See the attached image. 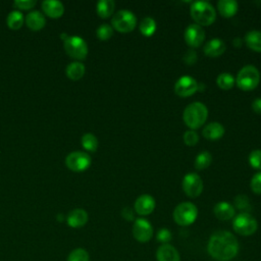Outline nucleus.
Wrapping results in <instances>:
<instances>
[{
  "label": "nucleus",
  "mask_w": 261,
  "mask_h": 261,
  "mask_svg": "<svg viewBox=\"0 0 261 261\" xmlns=\"http://www.w3.org/2000/svg\"><path fill=\"white\" fill-rule=\"evenodd\" d=\"M207 251L217 261H229L239 253V242L231 232L217 230L211 234L208 241Z\"/></svg>",
  "instance_id": "obj_1"
},
{
  "label": "nucleus",
  "mask_w": 261,
  "mask_h": 261,
  "mask_svg": "<svg viewBox=\"0 0 261 261\" xmlns=\"http://www.w3.org/2000/svg\"><path fill=\"white\" fill-rule=\"evenodd\" d=\"M133 236L140 243H147L153 236V227L145 218H137L133 224Z\"/></svg>",
  "instance_id": "obj_11"
},
{
  "label": "nucleus",
  "mask_w": 261,
  "mask_h": 261,
  "mask_svg": "<svg viewBox=\"0 0 261 261\" xmlns=\"http://www.w3.org/2000/svg\"><path fill=\"white\" fill-rule=\"evenodd\" d=\"M251 189L256 194H261V171L257 172L253 175L251 182H250Z\"/></svg>",
  "instance_id": "obj_37"
},
{
  "label": "nucleus",
  "mask_w": 261,
  "mask_h": 261,
  "mask_svg": "<svg viewBox=\"0 0 261 261\" xmlns=\"http://www.w3.org/2000/svg\"><path fill=\"white\" fill-rule=\"evenodd\" d=\"M213 212L219 220H229L234 216V207L228 202L221 201L215 204Z\"/></svg>",
  "instance_id": "obj_18"
},
{
  "label": "nucleus",
  "mask_w": 261,
  "mask_h": 261,
  "mask_svg": "<svg viewBox=\"0 0 261 261\" xmlns=\"http://www.w3.org/2000/svg\"><path fill=\"white\" fill-rule=\"evenodd\" d=\"M67 261H90V256L85 249L76 248L69 253Z\"/></svg>",
  "instance_id": "obj_31"
},
{
  "label": "nucleus",
  "mask_w": 261,
  "mask_h": 261,
  "mask_svg": "<svg viewBox=\"0 0 261 261\" xmlns=\"http://www.w3.org/2000/svg\"><path fill=\"white\" fill-rule=\"evenodd\" d=\"M225 51V43L219 38H213L209 40L204 46V52L207 56L217 57Z\"/></svg>",
  "instance_id": "obj_20"
},
{
  "label": "nucleus",
  "mask_w": 261,
  "mask_h": 261,
  "mask_svg": "<svg viewBox=\"0 0 261 261\" xmlns=\"http://www.w3.org/2000/svg\"><path fill=\"white\" fill-rule=\"evenodd\" d=\"M233 230L244 237L253 234L258 228V222L256 218L247 212H241L234 216L232 220Z\"/></svg>",
  "instance_id": "obj_7"
},
{
  "label": "nucleus",
  "mask_w": 261,
  "mask_h": 261,
  "mask_svg": "<svg viewBox=\"0 0 261 261\" xmlns=\"http://www.w3.org/2000/svg\"><path fill=\"white\" fill-rule=\"evenodd\" d=\"M236 83V79L229 72H221L218 74L216 79L217 86L222 90H229L233 87Z\"/></svg>",
  "instance_id": "obj_28"
},
{
  "label": "nucleus",
  "mask_w": 261,
  "mask_h": 261,
  "mask_svg": "<svg viewBox=\"0 0 261 261\" xmlns=\"http://www.w3.org/2000/svg\"><path fill=\"white\" fill-rule=\"evenodd\" d=\"M197 59V54L193 49H190L186 52L185 56H184V60L188 63V64H193Z\"/></svg>",
  "instance_id": "obj_39"
},
{
  "label": "nucleus",
  "mask_w": 261,
  "mask_h": 261,
  "mask_svg": "<svg viewBox=\"0 0 261 261\" xmlns=\"http://www.w3.org/2000/svg\"><path fill=\"white\" fill-rule=\"evenodd\" d=\"M156 239H157L158 242L162 243V245L163 244H168L172 239V234H171L169 229L161 228V229L158 230V232L156 234Z\"/></svg>",
  "instance_id": "obj_36"
},
{
  "label": "nucleus",
  "mask_w": 261,
  "mask_h": 261,
  "mask_svg": "<svg viewBox=\"0 0 261 261\" xmlns=\"http://www.w3.org/2000/svg\"><path fill=\"white\" fill-rule=\"evenodd\" d=\"M25 24L32 31H40L46 24L45 16L38 10L31 11L24 18Z\"/></svg>",
  "instance_id": "obj_19"
},
{
  "label": "nucleus",
  "mask_w": 261,
  "mask_h": 261,
  "mask_svg": "<svg viewBox=\"0 0 261 261\" xmlns=\"http://www.w3.org/2000/svg\"><path fill=\"white\" fill-rule=\"evenodd\" d=\"M85 65L80 61L70 62L65 68L66 76L72 81H79L80 79H82L85 74Z\"/></svg>",
  "instance_id": "obj_23"
},
{
  "label": "nucleus",
  "mask_w": 261,
  "mask_h": 261,
  "mask_svg": "<svg viewBox=\"0 0 261 261\" xmlns=\"http://www.w3.org/2000/svg\"><path fill=\"white\" fill-rule=\"evenodd\" d=\"M121 216L125 219V220H128V221H132L135 219V213H134V210L129 207H124L122 210H121Z\"/></svg>",
  "instance_id": "obj_40"
},
{
  "label": "nucleus",
  "mask_w": 261,
  "mask_h": 261,
  "mask_svg": "<svg viewBox=\"0 0 261 261\" xmlns=\"http://www.w3.org/2000/svg\"><path fill=\"white\" fill-rule=\"evenodd\" d=\"M92 159L89 154L82 151H74L69 153L65 158V165L71 171L82 172L88 169L91 165Z\"/></svg>",
  "instance_id": "obj_9"
},
{
  "label": "nucleus",
  "mask_w": 261,
  "mask_h": 261,
  "mask_svg": "<svg viewBox=\"0 0 261 261\" xmlns=\"http://www.w3.org/2000/svg\"><path fill=\"white\" fill-rule=\"evenodd\" d=\"M217 8L223 17H231L237 13L239 4L236 0H219Z\"/></svg>",
  "instance_id": "obj_22"
},
{
  "label": "nucleus",
  "mask_w": 261,
  "mask_h": 261,
  "mask_svg": "<svg viewBox=\"0 0 261 261\" xmlns=\"http://www.w3.org/2000/svg\"><path fill=\"white\" fill-rule=\"evenodd\" d=\"M64 51L73 59L84 60L88 55V45L86 41L79 36H68L63 41Z\"/></svg>",
  "instance_id": "obj_6"
},
{
  "label": "nucleus",
  "mask_w": 261,
  "mask_h": 261,
  "mask_svg": "<svg viewBox=\"0 0 261 261\" xmlns=\"http://www.w3.org/2000/svg\"><path fill=\"white\" fill-rule=\"evenodd\" d=\"M140 31L146 37L152 36L156 31V22L153 17L145 16L140 22Z\"/></svg>",
  "instance_id": "obj_27"
},
{
  "label": "nucleus",
  "mask_w": 261,
  "mask_h": 261,
  "mask_svg": "<svg viewBox=\"0 0 261 261\" xmlns=\"http://www.w3.org/2000/svg\"><path fill=\"white\" fill-rule=\"evenodd\" d=\"M202 134L204 138L211 141H215L220 139L224 135V126L217 121H212L205 125V127L202 130Z\"/></svg>",
  "instance_id": "obj_21"
},
{
  "label": "nucleus",
  "mask_w": 261,
  "mask_h": 261,
  "mask_svg": "<svg viewBox=\"0 0 261 261\" xmlns=\"http://www.w3.org/2000/svg\"><path fill=\"white\" fill-rule=\"evenodd\" d=\"M208 117V109L201 102L190 103L182 112L184 122L190 129H196L202 126Z\"/></svg>",
  "instance_id": "obj_2"
},
{
  "label": "nucleus",
  "mask_w": 261,
  "mask_h": 261,
  "mask_svg": "<svg viewBox=\"0 0 261 261\" xmlns=\"http://www.w3.org/2000/svg\"><path fill=\"white\" fill-rule=\"evenodd\" d=\"M192 18L196 23L202 25H210L216 18L215 8L211 3L203 0L195 1L192 3L190 8Z\"/></svg>",
  "instance_id": "obj_3"
},
{
  "label": "nucleus",
  "mask_w": 261,
  "mask_h": 261,
  "mask_svg": "<svg viewBox=\"0 0 261 261\" xmlns=\"http://www.w3.org/2000/svg\"><path fill=\"white\" fill-rule=\"evenodd\" d=\"M134 208L139 215H148L152 213L155 208V200L151 195H141L135 201Z\"/></svg>",
  "instance_id": "obj_14"
},
{
  "label": "nucleus",
  "mask_w": 261,
  "mask_h": 261,
  "mask_svg": "<svg viewBox=\"0 0 261 261\" xmlns=\"http://www.w3.org/2000/svg\"><path fill=\"white\" fill-rule=\"evenodd\" d=\"M42 9L44 13L51 18H59L64 13V6L60 1L45 0L42 2Z\"/></svg>",
  "instance_id": "obj_17"
},
{
  "label": "nucleus",
  "mask_w": 261,
  "mask_h": 261,
  "mask_svg": "<svg viewBox=\"0 0 261 261\" xmlns=\"http://www.w3.org/2000/svg\"><path fill=\"white\" fill-rule=\"evenodd\" d=\"M234 206L242 212H247V213H249V211L252 208L250 204V200L246 195H238L234 198Z\"/></svg>",
  "instance_id": "obj_32"
},
{
  "label": "nucleus",
  "mask_w": 261,
  "mask_h": 261,
  "mask_svg": "<svg viewBox=\"0 0 261 261\" xmlns=\"http://www.w3.org/2000/svg\"><path fill=\"white\" fill-rule=\"evenodd\" d=\"M115 8V3L113 0H100L97 3V13L102 18H107L112 15Z\"/></svg>",
  "instance_id": "obj_25"
},
{
  "label": "nucleus",
  "mask_w": 261,
  "mask_h": 261,
  "mask_svg": "<svg viewBox=\"0 0 261 261\" xmlns=\"http://www.w3.org/2000/svg\"><path fill=\"white\" fill-rule=\"evenodd\" d=\"M249 163L255 169L261 170V150H253L249 155Z\"/></svg>",
  "instance_id": "obj_34"
},
{
  "label": "nucleus",
  "mask_w": 261,
  "mask_h": 261,
  "mask_svg": "<svg viewBox=\"0 0 261 261\" xmlns=\"http://www.w3.org/2000/svg\"><path fill=\"white\" fill-rule=\"evenodd\" d=\"M260 82V73L257 67L252 64L242 67L236 77V83L241 90L251 91L254 90Z\"/></svg>",
  "instance_id": "obj_4"
},
{
  "label": "nucleus",
  "mask_w": 261,
  "mask_h": 261,
  "mask_svg": "<svg viewBox=\"0 0 261 261\" xmlns=\"http://www.w3.org/2000/svg\"><path fill=\"white\" fill-rule=\"evenodd\" d=\"M211 162H212V156H211L210 152L203 151L197 155V157L195 159V167L198 170L205 169L211 164Z\"/></svg>",
  "instance_id": "obj_30"
},
{
  "label": "nucleus",
  "mask_w": 261,
  "mask_h": 261,
  "mask_svg": "<svg viewBox=\"0 0 261 261\" xmlns=\"http://www.w3.org/2000/svg\"><path fill=\"white\" fill-rule=\"evenodd\" d=\"M111 24L120 33H129L136 28L137 17L130 10L120 9L112 16Z\"/></svg>",
  "instance_id": "obj_8"
},
{
  "label": "nucleus",
  "mask_w": 261,
  "mask_h": 261,
  "mask_svg": "<svg viewBox=\"0 0 261 261\" xmlns=\"http://www.w3.org/2000/svg\"><path fill=\"white\" fill-rule=\"evenodd\" d=\"M184 36H185L186 43L190 47L196 48V47H199L205 40V31L200 24L195 22L187 27Z\"/></svg>",
  "instance_id": "obj_13"
},
{
  "label": "nucleus",
  "mask_w": 261,
  "mask_h": 261,
  "mask_svg": "<svg viewBox=\"0 0 261 261\" xmlns=\"http://www.w3.org/2000/svg\"><path fill=\"white\" fill-rule=\"evenodd\" d=\"M233 45H234L236 47H240V46L242 45V40H241V38H234V40H233Z\"/></svg>",
  "instance_id": "obj_42"
},
{
  "label": "nucleus",
  "mask_w": 261,
  "mask_h": 261,
  "mask_svg": "<svg viewBox=\"0 0 261 261\" xmlns=\"http://www.w3.org/2000/svg\"><path fill=\"white\" fill-rule=\"evenodd\" d=\"M184 142L188 146H194L199 141V136L194 129H188L184 133Z\"/></svg>",
  "instance_id": "obj_35"
},
{
  "label": "nucleus",
  "mask_w": 261,
  "mask_h": 261,
  "mask_svg": "<svg viewBox=\"0 0 261 261\" xmlns=\"http://www.w3.org/2000/svg\"><path fill=\"white\" fill-rule=\"evenodd\" d=\"M252 109L256 113L261 114V97L256 98V99L253 100V102H252Z\"/></svg>",
  "instance_id": "obj_41"
},
{
  "label": "nucleus",
  "mask_w": 261,
  "mask_h": 261,
  "mask_svg": "<svg viewBox=\"0 0 261 261\" xmlns=\"http://www.w3.org/2000/svg\"><path fill=\"white\" fill-rule=\"evenodd\" d=\"M24 21V17L22 15V13L18 10H13L11 11L6 18V23L7 27L11 30H18L22 27Z\"/></svg>",
  "instance_id": "obj_26"
},
{
  "label": "nucleus",
  "mask_w": 261,
  "mask_h": 261,
  "mask_svg": "<svg viewBox=\"0 0 261 261\" xmlns=\"http://www.w3.org/2000/svg\"><path fill=\"white\" fill-rule=\"evenodd\" d=\"M198 88V82L193 76L184 75L176 81L174 85V92L179 97H189L195 94Z\"/></svg>",
  "instance_id": "obj_12"
},
{
  "label": "nucleus",
  "mask_w": 261,
  "mask_h": 261,
  "mask_svg": "<svg viewBox=\"0 0 261 261\" xmlns=\"http://www.w3.org/2000/svg\"><path fill=\"white\" fill-rule=\"evenodd\" d=\"M245 42L247 46L256 52H261V31L253 30L247 32L245 36Z\"/></svg>",
  "instance_id": "obj_24"
},
{
  "label": "nucleus",
  "mask_w": 261,
  "mask_h": 261,
  "mask_svg": "<svg viewBox=\"0 0 261 261\" xmlns=\"http://www.w3.org/2000/svg\"><path fill=\"white\" fill-rule=\"evenodd\" d=\"M88 218H89V216H88V213L86 210H84L82 208H76V209L71 210L68 213V215L66 217V222L70 227L79 228V227L84 226L87 223Z\"/></svg>",
  "instance_id": "obj_16"
},
{
  "label": "nucleus",
  "mask_w": 261,
  "mask_h": 261,
  "mask_svg": "<svg viewBox=\"0 0 261 261\" xmlns=\"http://www.w3.org/2000/svg\"><path fill=\"white\" fill-rule=\"evenodd\" d=\"M182 190L190 198H196L201 195L203 191V181L199 174L195 172L187 173L182 178Z\"/></svg>",
  "instance_id": "obj_10"
},
{
  "label": "nucleus",
  "mask_w": 261,
  "mask_h": 261,
  "mask_svg": "<svg viewBox=\"0 0 261 261\" xmlns=\"http://www.w3.org/2000/svg\"><path fill=\"white\" fill-rule=\"evenodd\" d=\"M35 0H15L13 2V5L21 10H29L32 9L36 5Z\"/></svg>",
  "instance_id": "obj_38"
},
{
  "label": "nucleus",
  "mask_w": 261,
  "mask_h": 261,
  "mask_svg": "<svg viewBox=\"0 0 261 261\" xmlns=\"http://www.w3.org/2000/svg\"><path fill=\"white\" fill-rule=\"evenodd\" d=\"M81 143L84 149H86L87 151L95 152L98 149V140L96 136L91 133L85 134L81 139Z\"/></svg>",
  "instance_id": "obj_29"
},
{
  "label": "nucleus",
  "mask_w": 261,
  "mask_h": 261,
  "mask_svg": "<svg viewBox=\"0 0 261 261\" xmlns=\"http://www.w3.org/2000/svg\"><path fill=\"white\" fill-rule=\"evenodd\" d=\"M198 216V209L192 202H181L173 210L172 217L175 223L188 226L195 222Z\"/></svg>",
  "instance_id": "obj_5"
},
{
  "label": "nucleus",
  "mask_w": 261,
  "mask_h": 261,
  "mask_svg": "<svg viewBox=\"0 0 261 261\" xmlns=\"http://www.w3.org/2000/svg\"><path fill=\"white\" fill-rule=\"evenodd\" d=\"M96 35H97L98 39H100L101 41H106L112 37L113 28H112V25H110L108 23H102L101 25L98 27V29L96 31Z\"/></svg>",
  "instance_id": "obj_33"
},
{
  "label": "nucleus",
  "mask_w": 261,
  "mask_h": 261,
  "mask_svg": "<svg viewBox=\"0 0 261 261\" xmlns=\"http://www.w3.org/2000/svg\"><path fill=\"white\" fill-rule=\"evenodd\" d=\"M157 261H180L178 251L170 244L161 245L156 251Z\"/></svg>",
  "instance_id": "obj_15"
}]
</instances>
